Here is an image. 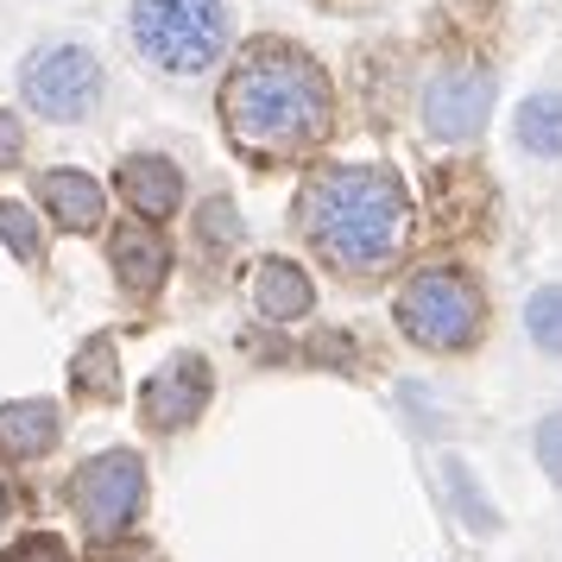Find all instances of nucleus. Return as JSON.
I'll return each instance as SVG.
<instances>
[{
  "instance_id": "nucleus-1",
  "label": "nucleus",
  "mask_w": 562,
  "mask_h": 562,
  "mask_svg": "<svg viewBox=\"0 0 562 562\" xmlns=\"http://www.w3.org/2000/svg\"><path fill=\"white\" fill-rule=\"evenodd\" d=\"M335 121V89L323 64L284 38H259L222 82V127L234 153L254 165H291L304 158Z\"/></svg>"
},
{
  "instance_id": "nucleus-2",
  "label": "nucleus",
  "mask_w": 562,
  "mask_h": 562,
  "mask_svg": "<svg viewBox=\"0 0 562 562\" xmlns=\"http://www.w3.org/2000/svg\"><path fill=\"white\" fill-rule=\"evenodd\" d=\"M304 240L335 272H380L405 247L411 190L392 165H316L297 190Z\"/></svg>"
},
{
  "instance_id": "nucleus-3",
  "label": "nucleus",
  "mask_w": 562,
  "mask_h": 562,
  "mask_svg": "<svg viewBox=\"0 0 562 562\" xmlns=\"http://www.w3.org/2000/svg\"><path fill=\"white\" fill-rule=\"evenodd\" d=\"M392 310H398V329L417 348H430V355H461L486 329V297L461 266H424V272H411L398 284V304Z\"/></svg>"
},
{
  "instance_id": "nucleus-4",
  "label": "nucleus",
  "mask_w": 562,
  "mask_h": 562,
  "mask_svg": "<svg viewBox=\"0 0 562 562\" xmlns=\"http://www.w3.org/2000/svg\"><path fill=\"white\" fill-rule=\"evenodd\" d=\"M133 45L165 77H203L228 52V7L222 0H133Z\"/></svg>"
},
{
  "instance_id": "nucleus-5",
  "label": "nucleus",
  "mask_w": 562,
  "mask_h": 562,
  "mask_svg": "<svg viewBox=\"0 0 562 562\" xmlns=\"http://www.w3.org/2000/svg\"><path fill=\"white\" fill-rule=\"evenodd\" d=\"M70 506L95 543H114L121 531H133V518L146 506V461L133 449H108V456L82 461L70 481Z\"/></svg>"
},
{
  "instance_id": "nucleus-6",
  "label": "nucleus",
  "mask_w": 562,
  "mask_h": 562,
  "mask_svg": "<svg viewBox=\"0 0 562 562\" xmlns=\"http://www.w3.org/2000/svg\"><path fill=\"white\" fill-rule=\"evenodd\" d=\"M20 95L45 121H82L89 108L102 102V64H95V52H82V45L32 52L26 70H20Z\"/></svg>"
},
{
  "instance_id": "nucleus-7",
  "label": "nucleus",
  "mask_w": 562,
  "mask_h": 562,
  "mask_svg": "<svg viewBox=\"0 0 562 562\" xmlns=\"http://www.w3.org/2000/svg\"><path fill=\"white\" fill-rule=\"evenodd\" d=\"M209 392H215L209 360L203 355H171L153 380L139 385V417H146V430L171 436V430H183V424H196V417H203Z\"/></svg>"
},
{
  "instance_id": "nucleus-8",
  "label": "nucleus",
  "mask_w": 562,
  "mask_h": 562,
  "mask_svg": "<svg viewBox=\"0 0 562 562\" xmlns=\"http://www.w3.org/2000/svg\"><path fill=\"white\" fill-rule=\"evenodd\" d=\"M486 114H493V77H486L481 64H456V70H442V77L424 89V127L436 139H474L486 127Z\"/></svg>"
},
{
  "instance_id": "nucleus-9",
  "label": "nucleus",
  "mask_w": 562,
  "mask_h": 562,
  "mask_svg": "<svg viewBox=\"0 0 562 562\" xmlns=\"http://www.w3.org/2000/svg\"><path fill=\"white\" fill-rule=\"evenodd\" d=\"M114 190H121V203H127L139 222H165V215H178V203H183V171L171 158L139 153L114 171Z\"/></svg>"
},
{
  "instance_id": "nucleus-10",
  "label": "nucleus",
  "mask_w": 562,
  "mask_h": 562,
  "mask_svg": "<svg viewBox=\"0 0 562 562\" xmlns=\"http://www.w3.org/2000/svg\"><path fill=\"white\" fill-rule=\"evenodd\" d=\"M108 254H114V272H121V284H127L133 297H153L158 284H165V272H171V247H165L158 222H139V215H133L127 228H114Z\"/></svg>"
},
{
  "instance_id": "nucleus-11",
  "label": "nucleus",
  "mask_w": 562,
  "mask_h": 562,
  "mask_svg": "<svg viewBox=\"0 0 562 562\" xmlns=\"http://www.w3.org/2000/svg\"><path fill=\"white\" fill-rule=\"evenodd\" d=\"M38 203H45V215H52L57 228L89 234V228H102L108 196L89 171H45V178H38Z\"/></svg>"
},
{
  "instance_id": "nucleus-12",
  "label": "nucleus",
  "mask_w": 562,
  "mask_h": 562,
  "mask_svg": "<svg viewBox=\"0 0 562 562\" xmlns=\"http://www.w3.org/2000/svg\"><path fill=\"white\" fill-rule=\"evenodd\" d=\"M310 304H316V284H310L304 266H291V259H259L254 272V310L266 316V323H297V316H310Z\"/></svg>"
},
{
  "instance_id": "nucleus-13",
  "label": "nucleus",
  "mask_w": 562,
  "mask_h": 562,
  "mask_svg": "<svg viewBox=\"0 0 562 562\" xmlns=\"http://www.w3.org/2000/svg\"><path fill=\"white\" fill-rule=\"evenodd\" d=\"M57 436H64V417H57V405H45V398H13V405H0V456L32 461V456H45V449H57Z\"/></svg>"
},
{
  "instance_id": "nucleus-14",
  "label": "nucleus",
  "mask_w": 562,
  "mask_h": 562,
  "mask_svg": "<svg viewBox=\"0 0 562 562\" xmlns=\"http://www.w3.org/2000/svg\"><path fill=\"white\" fill-rule=\"evenodd\" d=\"M70 385H77V398H89V405H108V398L121 392V373H114V341H108V335H95V341H82V348H77Z\"/></svg>"
},
{
  "instance_id": "nucleus-15",
  "label": "nucleus",
  "mask_w": 562,
  "mask_h": 562,
  "mask_svg": "<svg viewBox=\"0 0 562 562\" xmlns=\"http://www.w3.org/2000/svg\"><path fill=\"white\" fill-rule=\"evenodd\" d=\"M518 146L537 158H562V95H531L518 108Z\"/></svg>"
},
{
  "instance_id": "nucleus-16",
  "label": "nucleus",
  "mask_w": 562,
  "mask_h": 562,
  "mask_svg": "<svg viewBox=\"0 0 562 562\" xmlns=\"http://www.w3.org/2000/svg\"><path fill=\"white\" fill-rule=\"evenodd\" d=\"M525 329L543 355H562V284H543L531 304H525Z\"/></svg>"
},
{
  "instance_id": "nucleus-17",
  "label": "nucleus",
  "mask_w": 562,
  "mask_h": 562,
  "mask_svg": "<svg viewBox=\"0 0 562 562\" xmlns=\"http://www.w3.org/2000/svg\"><path fill=\"white\" fill-rule=\"evenodd\" d=\"M0 240L26 259V266H45V234H38V222L20 203H0Z\"/></svg>"
},
{
  "instance_id": "nucleus-18",
  "label": "nucleus",
  "mask_w": 562,
  "mask_h": 562,
  "mask_svg": "<svg viewBox=\"0 0 562 562\" xmlns=\"http://www.w3.org/2000/svg\"><path fill=\"white\" fill-rule=\"evenodd\" d=\"M196 228H203V240H209V247H228L234 234H240V215H234V203H228V196H215V203H209L203 215H196Z\"/></svg>"
},
{
  "instance_id": "nucleus-19",
  "label": "nucleus",
  "mask_w": 562,
  "mask_h": 562,
  "mask_svg": "<svg viewBox=\"0 0 562 562\" xmlns=\"http://www.w3.org/2000/svg\"><path fill=\"white\" fill-rule=\"evenodd\" d=\"M7 562H70V550H64V537L32 531V537H20V543L7 550Z\"/></svg>"
},
{
  "instance_id": "nucleus-20",
  "label": "nucleus",
  "mask_w": 562,
  "mask_h": 562,
  "mask_svg": "<svg viewBox=\"0 0 562 562\" xmlns=\"http://www.w3.org/2000/svg\"><path fill=\"white\" fill-rule=\"evenodd\" d=\"M537 461H543L550 481L562 486V417H543V430H537Z\"/></svg>"
},
{
  "instance_id": "nucleus-21",
  "label": "nucleus",
  "mask_w": 562,
  "mask_h": 562,
  "mask_svg": "<svg viewBox=\"0 0 562 562\" xmlns=\"http://www.w3.org/2000/svg\"><path fill=\"white\" fill-rule=\"evenodd\" d=\"M20 158H26V127H20V114L0 108V171H13Z\"/></svg>"
},
{
  "instance_id": "nucleus-22",
  "label": "nucleus",
  "mask_w": 562,
  "mask_h": 562,
  "mask_svg": "<svg viewBox=\"0 0 562 562\" xmlns=\"http://www.w3.org/2000/svg\"><path fill=\"white\" fill-rule=\"evenodd\" d=\"M7 518H13V493H7V486H0V525H7Z\"/></svg>"
},
{
  "instance_id": "nucleus-23",
  "label": "nucleus",
  "mask_w": 562,
  "mask_h": 562,
  "mask_svg": "<svg viewBox=\"0 0 562 562\" xmlns=\"http://www.w3.org/2000/svg\"><path fill=\"white\" fill-rule=\"evenodd\" d=\"M323 7H367V0H323Z\"/></svg>"
}]
</instances>
